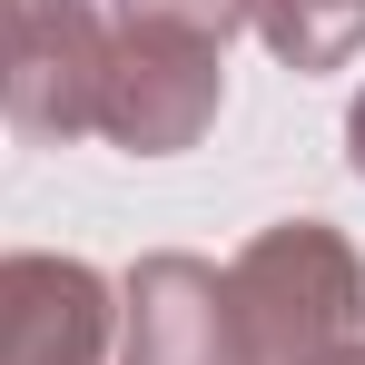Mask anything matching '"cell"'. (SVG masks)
<instances>
[{
  "label": "cell",
  "mask_w": 365,
  "mask_h": 365,
  "mask_svg": "<svg viewBox=\"0 0 365 365\" xmlns=\"http://www.w3.org/2000/svg\"><path fill=\"white\" fill-rule=\"evenodd\" d=\"M227 306H237L247 365H316L336 346H356L365 326V257L326 217H277L237 247Z\"/></svg>",
  "instance_id": "obj_1"
},
{
  "label": "cell",
  "mask_w": 365,
  "mask_h": 365,
  "mask_svg": "<svg viewBox=\"0 0 365 365\" xmlns=\"http://www.w3.org/2000/svg\"><path fill=\"white\" fill-rule=\"evenodd\" d=\"M217 99H227V60L217 50L109 20V69H99V138L109 148L178 158V148H197L217 128Z\"/></svg>",
  "instance_id": "obj_2"
},
{
  "label": "cell",
  "mask_w": 365,
  "mask_h": 365,
  "mask_svg": "<svg viewBox=\"0 0 365 365\" xmlns=\"http://www.w3.org/2000/svg\"><path fill=\"white\" fill-rule=\"evenodd\" d=\"M109 69V0H30L0 40V128L20 138H89Z\"/></svg>",
  "instance_id": "obj_3"
},
{
  "label": "cell",
  "mask_w": 365,
  "mask_h": 365,
  "mask_svg": "<svg viewBox=\"0 0 365 365\" xmlns=\"http://www.w3.org/2000/svg\"><path fill=\"white\" fill-rule=\"evenodd\" d=\"M119 346V287L89 257L20 247L0 257V365H109Z\"/></svg>",
  "instance_id": "obj_4"
},
{
  "label": "cell",
  "mask_w": 365,
  "mask_h": 365,
  "mask_svg": "<svg viewBox=\"0 0 365 365\" xmlns=\"http://www.w3.org/2000/svg\"><path fill=\"white\" fill-rule=\"evenodd\" d=\"M119 365H247L227 277L207 257H138L119 287Z\"/></svg>",
  "instance_id": "obj_5"
},
{
  "label": "cell",
  "mask_w": 365,
  "mask_h": 365,
  "mask_svg": "<svg viewBox=\"0 0 365 365\" xmlns=\"http://www.w3.org/2000/svg\"><path fill=\"white\" fill-rule=\"evenodd\" d=\"M247 30L287 69H346L365 50V0H247Z\"/></svg>",
  "instance_id": "obj_6"
},
{
  "label": "cell",
  "mask_w": 365,
  "mask_h": 365,
  "mask_svg": "<svg viewBox=\"0 0 365 365\" xmlns=\"http://www.w3.org/2000/svg\"><path fill=\"white\" fill-rule=\"evenodd\" d=\"M109 20L158 30V40H197V50L227 60V40L247 30V0H109Z\"/></svg>",
  "instance_id": "obj_7"
},
{
  "label": "cell",
  "mask_w": 365,
  "mask_h": 365,
  "mask_svg": "<svg viewBox=\"0 0 365 365\" xmlns=\"http://www.w3.org/2000/svg\"><path fill=\"white\" fill-rule=\"evenodd\" d=\"M346 168L365 178V89H356V109H346Z\"/></svg>",
  "instance_id": "obj_8"
},
{
  "label": "cell",
  "mask_w": 365,
  "mask_h": 365,
  "mask_svg": "<svg viewBox=\"0 0 365 365\" xmlns=\"http://www.w3.org/2000/svg\"><path fill=\"white\" fill-rule=\"evenodd\" d=\"M316 365H365V336H356V346H336V356H316Z\"/></svg>",
  "instance_id": "obj_9"
},
{
  "label": "cell",
  "mask_w": 365,
  "mask_h": 365,
  "mask_svg": "<svg viewBox=\"0 0 365 365\" xmlns=\"http://www.w3.org/2000/svg\"><path fill=\"white\" fill-rule=\"evenodd\" d=\"M20 10H30V0H0V40H10V20H20Z\"/></svg>",
  "instance_id": "obj_10"
}]
</instances>
